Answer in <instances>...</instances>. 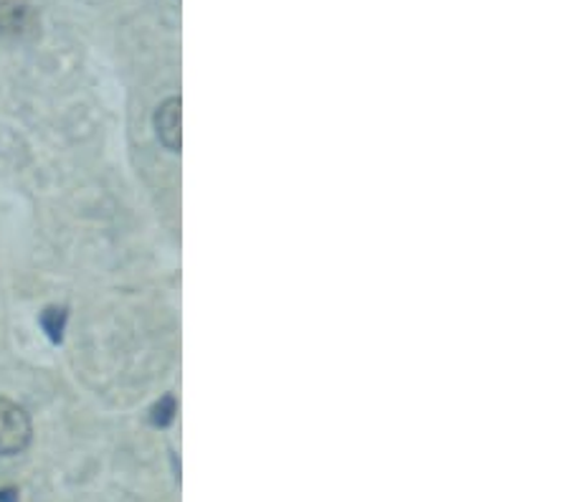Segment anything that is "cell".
Wrapping results in <instances>:
<instances>
[{
  "label": "cell",
  "instance_id": "6da1fadb",
  "mask_svg": "<svg viewBox=\"0 0 570 502\" xmlns=\"http://www.w3.org/2000/svg\"><path fill=\"white\" fill-rule=\"evenodd\" d=\"M31 419L13 401L0 398V456L21 454L31 444Z\"/></svg>",
  "mask_w": 570,
  "mask_h": 502
},
{
  "label": "cell",
  "instance_id": "7a4b0ae2",
  "mask_svg": "<svg viewBox=\"0 0 570 502\" xmlns=\"http://www.w3.org/2000/svg\"><path fill=\"white\" fill-rule=\"evenodd\" d=\"M41 29L39 11L26 0H0V36L11 41L36 39Z\"/></svg>",
  "mask_w": 570,
  "mask_h": 502
},
{
  "label": "cell",
  "instance_id": "3957f363",
  "mask_svg": "<svg viewBox=\"0 0 570 502\" xmlns=\"http://www.w3.org/2000/svg\"><path fill=\"white\" fill-rule=\"evenodd\" d=\"M155 127H158L160 142L168 150L180 148V99H168L158 107L155 115Z\"/></svg>",
  "mask_w": 570,
  "mask_h": 502
},
{
  "label": "cell",
  "instance_id": "277c9868",
  "mask_svg": "<svg viewBox=\"0 0 570 502\" xmlns=\"http://www.w3.org/2000/svg\"><path fill=\"white\" fill-rule=\"evenodd\" d=\"M41 325H43L46 335H49L53 343H59L61 341V333H63V325H67V309L49 307L41 315Z\"/></svg>",
  "mask_w": 570,
  "mask_h": 502
},
{
  "label": "cell",
  "instance_id": "5b68a950",
  "mask_svg": "<svg viewBox=\"0 0 570 502\" xmlns=\"http://www.w3.org/2000/svg\"><path fill=\"white\" fill-rule=\"evenodd\" d=\"M173 411H176V401H173L170 396L168 398H163V404H158L155 406V411H153V422L155 424H168L170 419H173Z\"/></svg>",
  "mask_w": 570,
  "mask_h": 502
}]
</instances>
